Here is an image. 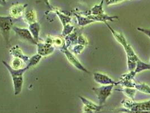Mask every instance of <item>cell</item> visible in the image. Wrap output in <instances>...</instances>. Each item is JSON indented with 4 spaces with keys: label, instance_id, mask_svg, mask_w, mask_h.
Returning <instances> with one entry per match:
<instances>
[{
    "label": "cell",
    "instance_id": "3957f363",
    "mask_svg": "<svg viewBox=\"0 0 150 113\" xmlns=\"http://www.w3.org/2000/svg\"><path fill=\"white\" fill-rule=\"evenodd\" d=\"M13 28L15 32L21 38H22L23 39L27 40L33 44H37V41L33 38V36L31 35L30 31L26 28H21L16 27H14Z\"/></svg>",
    "mask_w": 150,
    "mask_h": 113
},
{
    "label": "cell",
    "instance_id": "8fae6325",
    "mask_svg": "<svg viewBox=\"0 0 150 113\" xmlns=\"http://www.w3.org/2000/svg\"><path fill=\"white\" fill-rule=\"evenodd\" d=\"M23 60L15 57V58L11 62V68L14 69H21L22 68V66L23 65Z\"/></svg>",
    "mask_w": 150,
    "mask_h": 113
},
{
    "label": "cell",
    "instance_id": "277c9868",
    "mask_svg": "<svg viewBox=\"0 0 150 113\" xmlns=\"http://www.w3.org/2000/svg\"><path fill=\"white\" fill-rule=\"evenodd\" d=\"M14 88V93L15 95H19L22 89L23 78V75L14 76H12Z\"/></svg>",
    "mask_w": 150,
    "mask_h": 113
},
{
    "label": "cell",
    "instance_id": "9c48e42d",
    "mask_svg": "<svg viewBox=\"0 0 150 113\" xmlns=\"http://www.w3.org/2000/svg\"><path fill=\"white\" fill-rule=\"evenodd\" d=\"M80 97L82 99L83 103H84L86 106V107L88 108L89 110H90V111H91H91L92 110H94V111H98V110H99L100 106H99H99H97L94 105L91 102L88 101V100H86L85 98H83L82 97ZM88 110H87V111Z\"/></svg>",
    "mask_w": 150,
    "mask_h": 113
},
{
    "label": "cell",
    "instance_id": "30bf717a",
    "mask_svg": "<svg viewBox=\"0 0 150 113\" xmlns=\"http://www.w3.org/2000/svg\"><path fill=\"white\" fill-rule=\"evenodd\" d=\"M41 58H42V55H41L40 54H37V55H33L29 60L27 67L30 68L31 66H35V65H36L38 63V62L41 59Z\"/></svg>",
    "mask_w": 150,
    "mask_h": 113
},
{
    "label": "cell",
    "instance_id": "2e32d148",
    "mask_svg": "<svg viewBox=\"0 0 150 113\" xmlns=\"http://www.w3.org/2000/svg\"><path fill=\"white\" fill-rule=\"evenodd\" d=\"M138 30L139 31H142L143 33H144L146 35H147L149 38H150V30H147V29H143V28H138Z\"/></svg>",
    "mask_w": 150,
    "mask_h": 113
},
{
    "label": "cell",
    "instance_id": "6da1fadb",
    "mask_svg": "<svg viewBox=\"0 0 150 113\" xmlns=\"http://www.w3.org/2000/svg\"><path fill=\"white\" fill-rule=\"evenodd\" d=\"M13 18L11 16H0V30L4 35V37L8 43L10 31L13 27Z\"/></svg>",
    "mask_w": 150,
    "mask_h": 113
},
{
    "label": "cell",
    "instance_id": "7c38bea8",
    "mask_svg": "<svg viewBox=\"0 0 150 113\" xmlns=\"http://www.w3.org/2000/svg\"><path fill=\"white\" fill-rule=\"evenodd\" d=\"M144 69H150V65H146L142 63L141 61L138 60L137 64V68L135 70V72H138L142 71Z\"/></svg>",
    "mask_w": 150,
    "mask_h": 113
},
{
    "label": "cell",
    "instance_id": "5b68a950",
    "mask_svg": "<svg viewBox=\"0 0 150 113\" xmlns=\"http://www.w3.org/2000/svg\"><path fill=\"white\" fill-rule=\"evenodd\" d=\"M54 48L49 44H40L38 45V53L41 55H45L53 53Z\"/></svg>",
    "mask_w": 150,
    "mask_h": 113
},
{
    "label": "cell",
    "instance_id": "5bb4252c",
    "mask_svg": "<svg viewBox=\"0 0 150 113\" xmlns=\"http://www.w3.org/2000/svg\"><path fill=\"white\" fill-rule=\"evenodd\" d=\"M54 43L55 45L59 46L60 45H62L63 41L60 38H56L54 40Z\"/></svg>",
    "mask_w": 150,
    "mask_h": 113
},
{
    "label": "cell",
    "instance_id": "e0dca14e",
    "mask_svg": "<svg viewBox=\"0 0 150 113\" xmlns=\"http://www.w3.org/2000/svg\"><path fill=\"white\" fill-rule=\"evenodd\" d=\"M0 5H4V2L1 0H0Z\"/></svg>",
    "mask_w": 150,
    "mask_h": 113
},
{
    "label": "cell",
    "instance_id": "9a60e30c",
    "mask_svg": "<svg viewBox=\"0 0 150 113\" xmlns=\"http://www.w3.org/2000/svg\"><path fill=\"white\" fill-rule=\"evenodd\" d=\"M106 3L108 5H111V4H115V3H117L119 2H121L122 1L124 0H105Z\"/></svg>",
    "mask_w": 150,
    "mask_h": 113
},
{
    "label": "cell",
    "instance_id": "ba28073f",
    "mask_svg": "<svg viewBox=\"0 0 150 113\" xmlns=\"http://www.w3.org/2000/svg\"><path fill=\"white\" fill-rule=\"evenodd\" d=\"M29 30L30 31L32 35L35 40L38 42V36H39V32L40 30V26L39 23L36 22L30 23V26L29 27Z\"/></svg>",
    "mask_w": 150,
    "mask_h": 113
},
{
    "label": "cell",
    "instance_id": "4fadbf2b",
    "mask_svg": "<svg viewBox=\"0 0 150 113\" xmlns=\"http://www.w3.org/2000/svg\"><path fill=\"white\" fill-rule=\"evenodd\" d=\"M25 16L26 20H27V21L28 22L30 23L35 22L36 16L33 12L30 11V12L26 13V15Z\"/></svg>",
    "mask_w": 150,
    "mask_h": 113
},
{
    "label": "cell",
    "instance_id": "52a82bcc",
    "mask_svg": "<svg viewBox=\"0 0 150 113\" xmlns=\"http://www.w3.org/2000/svg\"><path fill=\"white\" fill-rule=\"evenodd\" d=\"M65 54L67 56V58L68 59V60H69V62L72 63L74 65H75V66L77 67L78 68L80 69V70H82L83 71H85V72H88V71H86L84 68H83L82 66V65L79 62V61L76 60V58H75V57L70 53L69 52H68L67 50H66L64 52Z\"/></svg>",
    "mask_w": 150,
    "mask_h": 113
},
{
    "label": "cell",
    "instance_id": "7a4b0ae2",
    "mask_svg": "<svg viewBox=\"0 0 150 113\" xmlns=\"http://www.w3.org/2000/svg\"><path fill=\"white\" fill-rule=\"evenodd\" d=\"M113 87V84H112L108 86L102 87L96 90L93 89V90H95L96 93L97 95L100 105H102L103 103H104L106 99L108 98V97L110 95L111 93V90H112Z\"/></svg>",
    "mask_w": 150,
    "mask_h": 113
},
{
    "label": "cell",
    "instance_id": "ac0fdd59",
    "mask_svg": "<svg viewBox=\"0 0 150 113\" xmlns=\"http://www.w3.org/2000/svg\"><path fill=\"white\" fill-rule=\"evenodd\" d=\"M4 3H5V0H1Z\"/></svg>",
    "mask_w": 150,
    "mask_h": 113
},
{
    "label": "cell",
    "instance_id": "8992f818",
    "mask_svg": "<svg viewBox=\"0 0 150 113\" xmlns=\"http://www.w3.org/2000/svg\"><path fill=\"white\" fill-rule=\"evenodd\" d=\"M94 78L96 82L98 83H100L101 84H114V82L112 80L108 77V76L102 74H98L95 73L94 74Z\"/></svg>",
    "mask_w": 150,
    "mask_h": 113
}]
</instances>
